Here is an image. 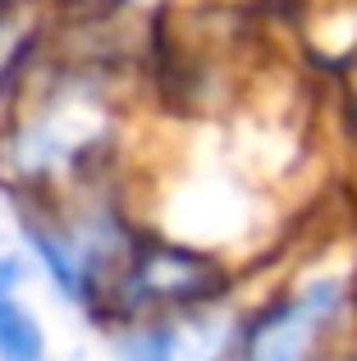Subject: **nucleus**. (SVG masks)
<instances>
[{"instance_id": "obj_9", "label": "nucleus", "mask_w": 357, "mask_h": 361, "mask_svg": "<svg viewBox=\"0 0 357 361\" xmlns=\"http://www.w3.org/2000/svg\"><path fill=\"white\" fill-rule=\"evenodd\" d=\"M55 18H92V14H115L124 0H42Z\"/></svg>"}, {"instance_id": "obj_5", "label": "nucleus", "mask_w": 357, "mask_h": 361, "mask_svg": "<svg viewBox=\"0 0 357 361\" xmlns=\"http://www.w3.org/2000/svg\"><path fill=\"white\" fill-rule=\"evenodd\" d=\"M243 293L206 302V307L124 320L101 338L115 361H234L243 329Z\"/></svg>"}, {"instance_id": "obj_2", "label": "nucleus", "mask_w": 357, "mask_h": 361, "mask_svg": "<svg viewBox=\"0 0 357 361\" xmlns=\"http://www.w3.org/2000/svg\"><path fill=\"white\" fill-rule=\"evenodd\" d=\"M143 229V206L133 202L124 178L14 206V233L32 265V283H42L64 311L83 316L87 325H97L110 283Z\"/></svg>"}, {"instance_id": "obj_6", "label": "nucleus", "mask_w": 357, "mask_h": 361, "mask_svg": "<svg viewBox=\"0 0 357 361\" xmlns=\"http://www.w3.org/2000/svg\"><path fill=\"white\" fill-rule=\"evenodd\" d=\"M51 46H55V14L46 5L0 9V115L51 64Z\"/></svg>"}, {"instance_id": "obj_10", "label": "nucleus", "mask_w": 357, "mask_h": 361, "mask_svg": "<svg viewBox=\"0 0 357 361\" xmlns=\"http://www.w3.org/2000/svg\"><path fill=\"white\" fill-rule=\"evenodd\" d=\"M334 361H357V338H353V343H349V348H344V353H339V357H334Z\"/></svg>"}, {"instance_id": "obj_3", "label": "nucleus", "mask_w": 357, "mask_h": 361, "mask_svg": "<svg viewBox=\"0 0 357 361\" xmlns=\"http://www.w3.org/2000/svg\"><path fill=\"white\" fill-rule=\"evenodd\" d=\"M357 338V243H321L243 293L234 361H334Z\"/></svg>"}, {"instance_id": "obj_4", "label": "nucleus", "mask_w": 357, "mask_h": 361, "mask_svg": "<svg viewBox=\"0 0 357 361\" xmlns=\"http://www.w3.org/2000/svg\"><path fill=\"white\" fill-rule=\"evenodd\" d=\"M243 288L248 283H243L238 256L147 224L138 233V243L128 247L124 265H119L115 283H110V298L92 329L106 334V329L124 325V320L206 307V302H220V298H238Z\"/></svg>"}, {"instance_id": "obj_1", "label": "nucleus", "mask_w": 357, "mask_h": 361, "mask_svg": "<svg viewBox=\"0 0 357 361\" xmlns=\"http://www.w3.org/2000/svg\"><path fill=\"white\" fill-rule=\"evenodd\" d=\"M124 106L92 64H46L0 115V197L32 206L115 183L124 169Z\"/></svg>"}, {"instance_id": "obj_8", "label": "nucleus", "mask_w": 357, "mask_h": 361, "mask_svg": "<svg viewBox=\"0 0 357 361\" xmlns=\"http://www.w3.org/2000/svg\"><path fill=\"white\" fill-rule=\"evenodd\" d=\"M32 283V265L18 243L14 224H0V288H28Z\"/></svg>"}, {"instance_id": "obj_7", "label": "nucleus", "mask_w": 357, "mask_h": 361, "mask_svg": "<svg viewBox=\"0 0 357 361\" xmlns=\"http://www.w3.org/2000/svg\"><path fill=\"white\" fill-rule=\"evenodd\" d=\"M0 361H55V334L23 288H0Z\"/></svg>"}, {"instance_id": "obj_11", "label": "nucleus", "mask_w": 357, "mask_h": 361, "mask_svg": "<svg viewBox=\"0 0 357 361\" xmlns=\"http://www.w3.org/2000/svg\"><path fill=\"white\" fill-rule=\"evenodd\" d=\"M18 5H42V0H0V9H18Z\"/></svg>"}]
</instances>
